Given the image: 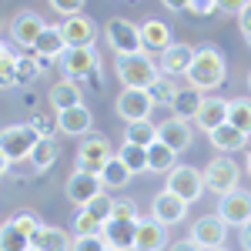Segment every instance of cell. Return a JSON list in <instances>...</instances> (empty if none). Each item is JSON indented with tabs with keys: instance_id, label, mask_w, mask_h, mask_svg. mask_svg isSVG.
<instances>
[{
	"instance_id": "obj_56",
	"label": "cell",
	"mask_w": 251,
	"mask_h": 251,
	"mask_svg": "<svg viewBox=\"0 0 251 251\" xmlns=\"http://www.w3.org/2000/svg\"><path fill=\"white\" fill-rule=\"evenodd\" d=\"M27 251H40V248H27Z\"/></svg>"
},
{
	"instance_id": "obj_58",
	"label": "cell",
	"mask_w": 251,
	"mask_h": 251,
	"mask_svg": "<svg viewBox=\"0 0 251 251\" xmlns=\"http://www.w3.org/2000/svg\"><path fill=\"white\" fill-rule=\"evenodd\" d=\"M248 44H251V40H248Z\"/></svg>"
},
{
	"instance_id": "obj_51",
	"label": "cell",
	"mask_w": 251,
	"mask_h": 251,
	"mask_svg": "<svg viewBox=\"0 0 251 251\" xmlns=\"http://www.w3.org/2000/svg\"><path fill=\"white\" fill-rule=\"evenodd\" d=\"M7 168H10V161H7V154H3V151H0V177H3V174H7Z\"/></svg>"
},
{
	"instance_id": "obj_10",
	"label": "cell",
	"mask_w": 251,
	"mask_h": 251,
	"mask_svg": "<svg viewBox=\"0 0 251 251\" xmlns=\"http://www.w3.org/2000/svg\"><path fill=\"white\" fill-rule=\"evenodd\" d=\"M218 218H221L225 225H238V228L251 225V191L234 188V191L221 194V198H218Z\"/></svg>"
},
{
	"instance_id": "obj_5",
	"label": "cell",
	"mask_w": 251,
	"mask_h": 251,
	"mask_svg": "<svg viewBox=\"0 0 251 251\" xmlns=\"http://www.w3.org/2000/svg\"><path fill=\"white\" fill-rule=\"evenodd\" d=\"M238 174H241V168L234 164L228 154H218L214 161H208L204 164V171H201V177H204V191H214L218 198L221 194H228L238 188Z\"/></svg>"
},
{
	"instance_id": "obj_24",
	"label": "cell",
	"mask_w": 251,
	"mask_h": 251,
	"mask_svg": "<svg viewBox=\"0 0 251 251\" xmlns=\"http://www.w3.org/2000/svg\"><path fill=\"white\" fill-rule=\"evenodd\" d=\"M77 104H84V91L77 87V80H57L54 87H50V107L54 111H67V107H77Z\"/></svg>"
},
{
	"instance_id": "obj_21",
	"label": "cell",
	"mask_w": 251,
	"mask_h": 251,
	"mask_svg": "<svg viewBox=\"0 0 251 251\" xmlns=\"http://www.w3.org/2000/svg\"><path fill=\"white\" fill-rule=\"evenodd\" d=\"M174 40H171V27L164 24V20H144L141 24V47L148 50V54H161V50H168Z\"/></svg>"
},
{
	"instance_id": "obj_39",
	"label": "cell",
	"mask_w": 251,
	"mask_h": 251,
	"mask_svg": "<svg viewBox=\"0 0 251 251\" xmlns=\"http://www.w3.org/2000/svg\"><path fill=\"white\" fill-rule=\"evenodd\" d=\"M74 234H77V238H91V234H100V225H97L94 218H91V214L80 208L77 218H74Z\"/></svg>"
},
{
	"instance_id": "obj_48",
	"label": "cell",
	"mask_w": 251,
	"mask_h": 251,
	"mask_svg": "<svg viewBox=\"0 0 251 251\" xmlns=\"http://www.w3.org/2000/svg\"><path fill=\"white\" fill-rule=\"evenodd\" d=\"M171 251H204V248H198L191 238H184V241H174L171 245Z\"/></svg>"
},
{
	"instance_id": "obj_1",
	"label": "cell",
	"mask_w": 251,
	"mask_h": 251,
	"mask_svg": "<svg viewBox=\"0 0 251 251\" xmlns=\"http://www.w3.org/2000/svg\"><path fill=\"white\" fill-rule=\"evenodd\" d=\"M184 77H188V87H194V91H214L228 80V64L221 57V50L208 44V47L194 50V64L188 67Z\"/></svg>"
},
{
	"instance_id": "obj_12",
	"label": "cell",
	"mask_w": 251,
	"mask_h": 251,
	"mask_svg": "<svg viewBox=\"0 0 251 251\" xmlns=\"http://www.w3.org/2000/svg\"><path fill=\"white\" fill-rule=\"evenodd\" d=\"M60 27V37L67 47H94L97 40V24L87 14H74V17H64L57 24Z\"/></svg>"
},
{
	"instance_id": "obj_4",
	"label": "cell",
	"mask_w": 251,
	"mask_h": 251,
	"mask_svg": "<svg viewBox=\"0 0 251 251\" xmlns=\"http://www.w3.org/2000/svg\"><path fill=\"white\" fill-rule=\"evenodd\" d=\"M104 37H107V44H111V50H114L117 57H127V54L144 50L141 47V24H134V20H127V17L107 20Z\"/></svg>"
},
{
	"instance_id": "obj_42",
	"label": "cell",
	"mask_w": 251,
	"mask_h": 251,
	"mask_svg": "<svg viewBox=\"0 0 251 251\" xmlns=\"http://www.w3.org/2000/svg\"><path fill=\"white\" fill-rule=\"evenodd\" d=\"M71 251H107V241L100 234H91V238H74V248Z\"/></svg>"
},
{
	"instance_id": "obj_27",
	"label": "cell",
	"mask_w": 251,
	"mask_h": 251,
	"mask_svg": "<svg viewBox=\"0 0 251 251\" xmlns=\"http://www.w3.org/2000/svg\"><path fill=\"white\" fill-rule=\"evenodd\" d=\"M201 100H204L201 91H194V87H177V94H174V100H171L174 117H181V121H194L198 107H201Z\"/></svg>"
},
{
	"instance_id": "obj_47",
	"label": "cell",
	"mask_w": 251,
	"mask_h": 251,
	"mask_svg": "<svg viewBox=\"0 0 251 251\" xmlns=\"http://www.w3.org/2000/svg\"><path fill=\"white\" fill-rule=\"evenodd\" d=\"M238 27H241V34H245V40H251V3L238 14Z\"/></svg>"
},
{
	"instance_id": "obj_43",
	"label": "cell",
	"mask_w": 251,
	"mask_h": 251,
	"mask_svg": "<svg viewBox=\"0 0 251 251\" xmlns=\"http://www.w3.org/2000/svg\"><path fill=\"white\" fill-rule=\"evenodd\" d=\"M50 7L57 10L60 17H74V14L84 10V0H50Z\"/></svg>"
},
{
	"instance_id": "obj_44",
	"label": "cell",
	"mask_w": 251,
	"mask_h": 251,
	"mask_svg": "<svg viewBox=\"0 0 251 251\" xmlns=\"http://www.w3.org/2000/svg\"><path fill=\"white\" fill-rule=\"evenodd\" d=\"M214 10H218L214 0H191L188 3V14H194V17H211Z\"/></svg>"
},
{
	"instance_id": "obj_3",
	"label": "cell",
	"mask_w": 251,
	"mask_h": 251,
	"mask_svg": "<svg viewBox=\"0 0 251 251\" xmlns=\"http://www.w3.org/2000/svg\"><path fill=\"white\" fill-rule=\"evenodd\" d=\"M37 141L40 137H37V131H34L30 124H7V127H0V151L7 154L10 164L27 161Z\"/></svg>"
},
{
	"instance_id": "obj_9",
	"label": "cell",
	"mask_w": 251,
	"mask_h": 251,
	"mask_svg": "<svg viewBox=\"0 0 251 251\" xmlns=\"http://www.w3.org/2000/svg\"><path fill=\"white\" fill-rule=\"evenodd\" d=\"M154 107H157V104L151 100V94H148V91H127V87H124V91L117 94V100H114V111H117V117H121L124 124L148 121Z\"/></svg>"
},
{
	"instance_id": "obj_57",
	"label": "cell",
	"mask_w": 251,
	"mask_h": 251,
	"mask_svg": "<svg viewBox=\"0 0 251 251\" xmlns=\"http://www.w3.org/2000/svg\"><path fill=\"white\" fill-rule=\"evenodd\" d=\"M107 251H117V248H107Z\"/></svg>"
},
{
	"instance_id": "obj_38",
	"label": "cell",
	"mask_w": 251,
	"mask_h": 251,
	"mask_svg": "<svg viewBox=\"0 0 251 251\" xmlns=\"http://www.w3.org/2000/svg\"><path fill=\"white\" fill-rule=\"evenodd\" d=\"M10 221H14V225H17V228L27 234V238H30V234H37L40 228H44V221H40L34 211H17L14 218H10Z\"/></svg>"
},
{
	"instance_id": "obj_16",
	"label": "cell",
	"mask_w": 251,
	"mask_h": 251,
	"mask_svg": "<svg viewBox=\"0 0 251 251\" xmlns=\"http://www.w3.org/2000/svg\"><path fill=\"white\" fill-rule=\"evenodd\" d=\"M168 248V228L154 218H137L134 251H164Z\"/></svg>"
},
{
	"instance_id": "obj_28",
	"label": "cell",
	"mask_w": 251,
	"mask_h": 251,
	"mask_svg": "<svg viewBox=\"0 0 251 251\" xmlns=\"http://www.w3.org/2000/svg\"><path fill=\"white\" fill-rule=\"evenodd\" d=\"M57 141H54V137H40L37 144H34V151H30V157H27V161H30V168H34V171H50V168H54V161H57Z\"/></svg>"
},
{
	"instance_id": "obj_18",
	"label": "cell",
	"mask_w": 251,
	"mask_h": 251,
	"mask_svg": "<svg viewBox=\"0 0 251 251\" xmlns=\"http://www.w3.org/2000/svg\"><path fill=\"white\" fill-rule=\"evenodd\" d=\"M157 141L168 144L174 154H181V151L191 144V124L181 121V117H168V121L157 124Z\"/></svg>"
},
{
	"instance_id": "obj_49",
	"label": "cell",
	"mask_w": 251,
	"mask_h": 251,
	"mask_svg": "<svg viewBox=\"0 0 251 251\" xmlns=\"http://www.w3.org/2000/svg\"><path fill=\"white\" fill-rule=\"evenodd\" d=\"M161 3H164L168 10H188V3H191V0H161Z\"/></svg>"
},
{
	"instance_id": "obj_33",
	"label": "cell",
	"mask_w": 251,
	"mask_h": 251,
	"mask_svg": "<svg viewBox=\"0 0 251 251\" xmlns=\"http://www.w3.org/2000/svg\"><path fill=\"white\" fill-rule=\"evenodd\" d=\"M117 157L124 161V168L131 174H144L148 171V148H137V144H121Z\"/></svg>"
},
{
	"instance_id": "obj_30",
	"label": "cell",
	"mask_w": 251,
	"mask_h": 251,
	"mask_svg": "<svg viewBox=\"0 0 251 251\" xmlns=\"http://www.w3.org/2000/svg\"><path fill=\"white\" fill-rule=\"evenodd\" d=\"M154 141H157V124H151V117H148V121H134V124L124 127V144L148 148V144H154Z\"/></svg>"
},
{
	"instance_id": "obj_17",
	"label": "cell",
	"mask_w": 251,
	"mask_h": 251,
	"mask_svg": "<svg viewBox=\"0 0 251 251\" xmlns=\"http://www.w3.org/2000/svg\"><path fill=\"white\" fill-rule=\"evenodd\" d=\"M104 191V184H100V177L97 174H87V171H74L71 177H67V198L77 204V208H84L91 198H97V194Z\"/></svg>"
},
{
	"instance_id": "obj_36",
	"label": "cell",
	"mask_w": 251,
	"mask_h": 251,
	"mask_svg": "<svg viewBox=\"0 0 251 251\" xmlns=\"http://www.w3.org/2000/svg\"><path fill=\"white\" fill-rule=\"evenodd\" d=\"M148 94H151V100L154 104H168L171 107L174 94H177V84H174V77H164V74H157V80L148 87Z\"/></svg>"
},
{
	"instance_id": "obj_41",
	"label": "cell",
	"mask_w": 251,
	"mask_h": 251,
	"mask_svg": "<svg viewBox=\"0 0 251 251\" xmlns=\"http://www.w3.org/2000/svg\"><path fill=\"white\" fill-rule=\"evenodd\" d=\"M40 71H44V67H40L34 57H17V80H20V84H30Z\"/></svg>"
},
{
	"instance_id": "obj_46",
	"label": "cell",
	"mask_w": 251,
	"mask_h": 251,
	"mask_svg": "<svg viewBox=\"0 0 251 251\" xmlns=\"http://www.w3.org/2000/svg\"><path fill=\"white\" fill-rule=\"evenodd\" d=\"M214 3H218V10H225V14H241L251 0H214Z\"/></svg>"
},
{
	"instance_id": "obj_29",
	"label": "cell",
	"mask_w": 251,
	"mask_h": 251,
	"mask_svg": "<svg viewBox=\"0 0 251 251\" xmlns=\"http://www.w3.org/2000/svg\"><path fill=\"white\" fill-rule=\"evenodd\" d=\"M228 124L238 127L245 137H251V97H234V100H228Z\"/></svg>"
},
{
	"instance_id": "obj_19",
	"label": "cell",
	"mask_w": 251,
	"mask_h": 251,
	"mask_svg": "<svg viewBox=\"0 0 251 251\" xmlns=\"http://www.w3.org/2000/svg\"><path fill=\"white\" fill-rule=\"evenodd\" d=\"M225 121H228V100H221V97H204L198 114H194L198 131H204V134H211L214 127H221Z\"/></svg>"
},
{
	"instance_id": "obj_23",
	"label": "cell",
	"mask_w": 251,
	"mask_h": 251,
	"mask_svg": "<svg viewBox=\"0 0 251 251\" xmlns=\"http://www.w3.org/2000/svg\"><path fill=\"white\" fill-rule=\"evenodd\" d=\"M30 248H40V251H71V248H74V238L64 231V228H50V225H44L37 234H30Z\"/></svg>"
},
{
	"instance_id": "obj_7",
	"label": "cell",
	"mask_w": 251,
	"mask_h": 251,
	"mask_svg": "<svg viewBox=\"0 0 251 251\" xmlns=\"http://www.w3.org/2000/svg\"><path fill=\"white\" fill-rule=\"evenodd\" d=\"M164 188L171 194H177L181 201H198L201 194H204V177H201V171L198 168H191V164H174L171 171H168V181H164Z\"/></svg>"
},
{
	"instance_id": "obj_50",
	"label": "cell",
	"mask_w": 251,
	"mask_h": 251,
	"mask_svg": "<svg viewBox=\"0 0 251 251\" xmlns=\"http://www.w3.org/2000/svg\"><path fill=\"white\" fill-rule=\"evenodd\" d=\"M241 248L251 251V225H245V228H241Z\"/></svg>"
},
{
	"instance_id": "obj_35",
	"label": "cell",
	"mask_w": 251,
	"mask_h": 251,
	"mask_svg": "<svg viewBox=\"0 0 251 251\" xmlns=\"http://www.w3.org/2000/svg\"><path fill=\"white\" fill-rule=\"evenodd\" d=\"M84 211H87V214H91V218L97 221V225L104 228V225H107V221L114 218V198H107V194L100 191L97 198H91V201L84 204Z\"/></svg>"
},
{
	"instance_id": "obj_14",
	"label": "cell",
	"mask_w": 251,
	"mask_h": 251,
	"mask_svg": "<svg viewBox=\"0 0 251 251\" xmlns=\"http://www.w3.org/2000/svg\"><path fill=\"white\" fill-rule=\"evenodd\" d=\"M191 64H194V47L191 44H171L168 50L157 54V71H161L164 77H184Z\"/></svg>"
},
{
	"instance_id": "obj_25",
	"label": "cell",
	"mask_w": 251,
	"mask_h": 251,
	"mask_svg": "<svg viewBox=\"0 0 251 251\" xmlns=\"http://www.w3.org/2000/svg\"><path fill=\"white\" fill-rule=\"evenodd\" d=\"M208 137H211V144L218 148V151H221V154H234V151H241V148L248 144V137L241 134L238 127H231L228 121H225L221 127H214Z\"/></svg>"
},
{
	"instance_id": "obj_8",
	"label": "cell",
	"mask_w": 251,
	"mask_h": 251,
	"mask_svg": "<svg viewBox=\"0 0 251 251\" xmlns=\"http://www.w3.org/2000/svg\"><path fill=\"white\" fill-rule=\"evenodd\" d=\"M57 60H60V71H64L67 80H84L100 71V57H97L94 47H67Z\"/></svg>"
},
{
	"instance_id": "obj_52",
	"label": "cell",
	"mask_w": 251,
	"mask_h": 251,
	"mask_svg": "<svg viewBox=\"0 0 251 251\" xmlns=\"http://www.w3.org/2000/svg\"><path fill=\"white\" fill-rule=\"evenodd\" d=\"M245 168H248V174H251V148H248V154H245Z\"/></svg>"
},
{
	"instance_id": "obj_20",
	"label": "cell",
	"mask_w": 251,
	"mask_h": 251,
	"mask_svg": "<svg viewBox=\"0 0 251 251\" xmlns=\"http://www.w3.org/2000/svg\"><path fill=\"white\" fill-rule=\"evenodd\" d=\"M134 231H137V221H121V218H111V221L100 228V238L107 241V248L134 251Z\"/></svg>"
},
{
	"instance_id": "obj_11",
	"label": "cell",
	"mask_w": 251,
	"mask_h": 251,
	"mask_svg": "<svg viewBox=\"0 0 251 251\" xmlns=\"http://www.w3.org/2000/svg\"><path fill=\"white\" fill-rule=\"evenodd\" d=\"M191 238L198 248L211 251V248H225V238H228V225L218 218V214H204V218H198L191 225Z\"/></svg>"
},
{
	"instance_id": "obj_45",
	"label": "cell",
	"mask_w": 251,
	"mask_h": 251,
	"mask_svg": "<svg viewBox=\"0 0 251 251\" xmlns=\"http://www.w3.org/2000/svg\"><path fill=\"white\" fill-rule=\"evenodd\" d=\"M114 218H121V221H137L134 201H114Z\"/></svg>"
},
{
	"instance_id": "obj_13",
	"label": "cell",
	"mask_w": 251,
	"mask_h": 251,
	"mask_svg": "<svg viewBox=\"0 0 251 251\" xmlns=\"http://www.w3.org/2000/svg\"><path fill=\"white\" fill-rule=\"evenodd\" d=\"M151 218L161 221L164 228H168V225H177V221L188 218V201H181L177 194H171L164 188V191H157L154 198H151Z\"/></svg>"
},
{
	"instance_id": "obj_40",
	"label": "cell",
	"mask_w": 251,
	"mask_h": 251,
	"mask_svg": "<svg viewBox=\"0 0 251 251\" xmlns=\"http://www.w3.org/2000/svg\"><path fill=\"white\" fill-rule=\"evenodd\" d=\"M30 127L37 131V137H54L60 131V127H57V114H54V117H50V114H34Z\"/></svg>"
},
{
	"instance_id": "obj_55",
	"label": "cell",
	"mask_w": 251,
	"mask_h": 251,
	"mask_svg": "<svg viewBox=\"0 0 251 251\" xmlns=\"http://www.w3.org/2000/svg\"><path fill=\"white\" fill-rule=\"evenodd\" d=\"M211 251H225V248H211Z\"/></svg>"
},
{
	"instance_id": "obj_2",
	"label": "cell",
	"mask_w": 251,
	"mask_h": 251,
	"mask_svg": "<svg viewBox=\"0 0 251 251\" xmlns=\"http://www.w3.org/2000/svg\"><path fill=\"white\" fill-rule=\"evenodd\" d=\"M157 60L148 50H137L127 57H117V80L127 87V91H148L157 80Z\"/></svg>"
},
{
	"instance_id": "obj_31",
	"label": "cell",
	"mask_w": 251,
	"mask_h": 251,
	"mask_svg": "<svg viewBox=\"0 0 251 251\" xmlns=\"http://www.w3.org/2000/svg\"><path fill=\"white\" fill-rule=\"evenodd\" d=\"M174 151L168 148V144H161V141H154V144H148V171H157V174H168L174 168Z\"/></svg>"
},
{
	"instance_id": "obj_34",
	"label": "cell",
	"mask_w": 251,
	"mask_h": 251,
	"mask_svg": "<svg viewBox=\"0 0 251 251\" xmlns=\"http://www.w3.org/2000/svg\"><path fill=\"white\" fill-rule=\"evenodd\" d=\"M27 248H30V238L7 218V225H0V251H27Z\"/></svg>"
},
{
	"instance_id": "obj_22",
	"label": "cell",
	"mask_w": 251,
	"mask_h": 251,
	"mask_svg": "<svg viewBox=\"0 0 251 251\" xmlns=\"http://www.w3.org/2000/svg\"><path fill=\"white\" fill-rule=\"evenodd\" d=\"M91 124H94V117H91V111H87L84 104L67 107V111H60V114H57V127L64 131V134L84 137V134H91Z\"/></svg>"
},
{
	"instance_id": "obj_15",
	"label": "cell",
	"mask_w": 251,
	"mask_h": 251,
	"mask_svg": "<svg viewBox=\"0 0 251 251\" xmlns=\"http://www.w3.org/2000/svg\"><path fill=\"white\" fill-rule=\"evenodd\" d=\"M44 27H47V24H44V17H40L37 10H20L17 17L10 20V37H14V44L34 50V44H37Z\"/></svg>"
},
{
	"instance_id": "obj_37",
	"label": "cell",
	"mask_w": 251,
	"mask_h": 251,
	"mask_svg": "<svg viewBox=\"0 0 251 251\" xmlns=\"http://www.w3.org/2000/svg\"><path fill=\"white\" fill-rule=\"evenodd\" d=\"M17 57L7 50L3 57H0V91H10V87H17Z\"/></svg>"
},
{
	"instance_id": "obj_26",
	"label": "cell",
	"mask_w": 251,
	"mask_h": 251,
	"mask_svg": "<svg viewBox=\"0 0 251 251\" xmlns=\"http://www.w3.org/2000/svg\"><path fill=\"white\" fill-rule=\"evenodd\" d=\"M64 50H67V44H64V37H60V27H44L37 44H34V54L44 57V60H57Z\"/></svg>"
},
{
	"instance_id": "obj_32",
	"label": "cell",
	"mask_w": 251,
	"mask_h": 251,
	"mask_svg": "<svg viewBox=\"0 0 251 251\" xmlns=\"http://www.w3.org/2000/svg\"><path fill=\"white\" fill-rule=\"evenodd\" d=\"M97 177H100V184H104V188H124V184H127L134 174L127 171V168H124V161L114 154L107 164H104V171L97 174Z\"/></svg>"
},
{
	"instance_id": "obj_6",
	"label": "cell",
	"mask_w": 251,
	"mask_h": 251,
	"mask_svg": "<svg viewBox=\"0 0 251 251\" xmlns=\"http://www.w3.org/2000/svg\"><path fill=\"white\" fill-rule=\"evenodd\" d=\"M114 157V148H111V141L104 134H87L84 141L77 144V171H87V174H100L104 171V164Z\"/></svg>"
},
{
	"instance_id": "obj_53",
	"label": "cell",
	"mask_w": 251,
	"mask_h": 251,
	"mask_svg": "<svg viewBox=\"0 0 251 251\" xmlns=\"http://www.w3.org/2000/svg\"><path fill=\"white\" fill-rule=\"evenodd\" d=\"M3 54H7V47H3V44H0V57H3Z\"/></svg>"
},
{
	"instance_id": "obj_54",
	"label": "cell",
	"mask_w": 251,
	"mask_h": 251,
	"mask_svg": "<svg viewBox=\"0 0 251 251\" xmlns=\"http://www.w3.org/2000/svg\"><path fill=\"white\" fill-rule=\"evenodd\" d=\"M248 91H251V71H248Z\"/></svg>"
}]
</instances>
